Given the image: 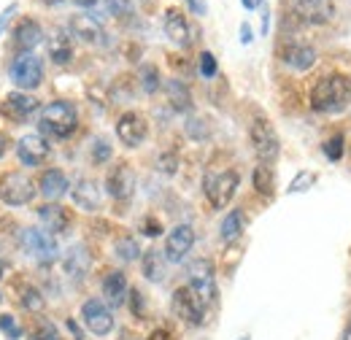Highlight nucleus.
I'll return each instance as SVG.
<instances>
[{"label": "nucleus", "mask_w": 351, "mask_h": 340, "mask_svg": "<svg viewBox=\"0 0 351 340\" xmlns=\"http://www.w3.org/2000/svg\"><path fill=\"white\" fill-rule=\"evenodd\" d=\"M351 103V79L343 73L324 76L311 89V108L319 114H341Z\"/></svg>", "instance_id": "1"}, {"label": "nucleus", "mask_w": 351, "mask_h": 340, "mask_svg": "<svg viewBox=\"0 0 351 340\" xmlns=\"http://www.w3.org/2000/svg\"><path fill=\"white\" fill-rule=\"evenodd\" d=\"M79 127V114L73 103L68 100H54L41 108V130L49 132L51 138H68Z\"/></svg>", "instance_id": "2"}, {"label": "nucleus", "mask_w": 351, "mask_h": 340, "mask_svg": "<svg viewBox=\"0 0 351 340\" xmlns=\"http://www.w3.org/2000/svg\"><path fill=\"white\" fill-rule=\"evenodd\" d=\"M36 197V184L25 173H5L0 178V200L5 206H27Z\"/></svg>", "instance_id": "3"}, {"label": "nucleus", "mask_w": 351, "mask_h": 340, "mask_svg": "<svg viewBox=\"0 0 351 340\" xmlns=\"http://www.w3.org/2000/svg\"><path fill=\"white\" fill-rule=\"evenodd\" d=\"M249 138H252V146H254V154L263 160V165L273 162L278 157V135L273 125L265 119V117H257L249 127Z\"/></svg>", "instance_id": "4"}, {"label": "nucleus", "mask_w": 351, "mask_h": 340, "mask_svg": "<svg viewBox=\"0 0 351 340\" xmlns=\"http://www.w3.org/2000/svg\"><path fill=\"white\" fill-rule=\"evenodd\" d=\"M241 184V175L235 170H224V173H217V175H206V197L211 200L214 208H224L230 206L235 189Z\"/></svg>", "instance_id": "5"}, {"label": "nucleus", "mask_w": 351, "mask_h": 340, "mask_svg": "<svg viewBox=\"0 0 351 340\" xmlns=\"http://www.w3.org/2000/svg\"><path fill=\"white\" fill-rule=\"evenodd\" d=\"M206 302L197 298L189 287H181L173 292V313L189 327H200L203 319H206Z\"/></svg>", "instance_id": "6"}, {"label": "nucleus", "mask_w": 351, "mask_h": 340, "mask_svg": "<svg viewBox=\"0 0 351 340\" xmlns=\"http://www.w3.org/2000/svg\"><path fill=\"white\" fill-rule=\"evenodd\" d=\"M189 289L211 305L217 300V281H214V265L208 259H197L189 265Z\"/></svg>", "instance_id": "7"}, {"label": "nucleus", "mask_w": 351, "mask_h": 340, "mask_svg": "<svg viewBox=\"0 0 351 340\" xmlns=\"http://www.w3.org/2000/svg\"><path fill=\"white\" fill-rule=\"evenodd\" d=\"M11 79H14V84L22 86V89L41 86V82H44V65H41V60L36 54H30V51L22 54V57H16L14 65H11Z\"/></svg>", "instance_id": "8"}, {"label": "nucleus", "mask_w": 351, "mask_h": 340, "mask_svg": "<svg viewBox=\"0 0 351 340\" xmlns=\"http://www.w3.org/2000/svg\"><path fill=\"white\" fill-rule=\"evenodd\" d=\"M22 249L27 252V254L33 256V259H38V262H54L57 259V241L51 238V232H44V230H36V227H30V230H25L22 232Z\"/></svg>", "instance_id": "9"}, {"label": "nucleus", "mask_w": 351, "mask_h": 340, "mask_svg": "<svg viewBox=\"0 0 351 340\" xmlns=\"http://www.w3.org/2000/svg\"><path fill=\"white\" fill-rule=\"evenodd\" d=\"M82 319H84L89 332H95V335H108L114 330V316H111V311L100 300H87L84 302Z\"/></svg>", "instance_id": "10"}, {"label": "nucleus", "mask_w": 351, "mask_h": 340, "mask_svg": "<svg viewBox=\"0 0 351 340\" xmlns=\"http://www.w3.org/2000/svg\"><path fill=\"white\" fill-rule=\"evenodd\" d=\"M295 14L306 25H327L335 16V3L332 0H298Z\"/></svg>", "instance_id": "11"}, {"label": "nucleus", "mask_w": 351, "mask_h": 340, "mask_svg": "<svg viewBox=\"0 0 351 340\" xmlns=\"http://www.w3.org/2000/svg\"><path fill=\"white\" fill-rule=\"evenodd\" d=\"M146 119L141 117V114H135V111H128V114H122L119 117V122H117V135H119V141L125 143V146H141L143 141H146Z\"/></svg>", "instance_id": "12"}, {"label": "nucleus", "mask_w": 351, "mask_h": 340, "mask_svg": "<svg viewBox=\"0 0 351 340\" xmlns=\"http://www.w3.org/2000/svg\"><path fill=\"white\" fill-rule=\"evenodd\" d=\"M106 189L114 200H130L132 192H135V170L125 162L111 168L108 178H106Z\"/></svg>", "instance_id": "13"}, {"label": "nucleus", "mask_w": 351, "mask_h": 340, "mask_svg": "<svg viewBox=\"0 0 351 340\" xmlns=\"http://www.w3.org/2000/svg\"><path fill=\"white\" fill-rule=\"evenodd\" d=\"M195 246V230L189 224H178L168 232L165 241V259L168 262H181L184 256L189 254V249Z\"/></svg>", "instance_id": "14"}, {"label": "nucleus", "mask_w": 351, "mask_h": 340, "mask_svg": "<svg viewBox=\"0 0 351 340\" xmlns=\"http://www.w3.org/2000/svg\"><path fill=\"white\" fill-rule=\"evenodd\" d=\"M16 154H19L22 165L36 168V165H41L49 157V141H46L44 135H38V132H30V135H25L16 143Z\"/></svg>", "instance_id": "15"}, {"label": "nucleus", "mask_w": 351, "mask_h": 340, "mask_svg": "<svg viewBox=\"0 0 351 340\" xmlns=\"http://www.w3.org/2000/svg\"><path fill=\"white\" fill-rule=\"evenodd\" d=\"M281 60L284 65H289L292 71H308L316 62V49L306 46V43H287L281 49Z\"/></svg>", "instance_id": "16"}, {"label": "nucleus", "mask_w": 351, "mask_h": 340, "mask_svg": "<svg viewBox=\"0 0 351 340\" xmlns=\"http://www.w3.org/2000/svg\"><path fill=\"white\" fill-rule=\"evenodd\" d=\"M71 33H73V38H79V41L84 43H100L103 41V25L92 16V14H76L73 19H71Z\"/></svg>", "instance_id": "17"}, {"label": "nucleus", "mask_w": 351, "mask_h": 340, "mask_svg": "<svg viewBox=\"0 0 351 340\" xmlns=\"http://www.w3.org/2000/svg\"><path fill=\"white\" fill-rule=\"evenodd\" d=\"M162 27H165V36L173 43H178V46H186V43L192 41L189 22H186V16H184L181 11H176V8H168V11H165Z\"/></svg>", "instance_id": "18"}, {"label": "nucleus", "mask_w": 351, "mask_h": 340, "mask_svg": "<svg viewBox=\"0 0 351 340\" xmlns=\"http://www.w3.org/2000/svg\"><path fill=\"white\" fill-rule=\"evenodd\" d=\"M73 203L84 211H97L100 208V186L92 178H79L73 184Z\"/></svg>", "instance_id": "19"}, {"label": "nucleus", "mask_w": 351, "mask_h": 340, "mask_svg": "<svg viewBox=\"0 0 351 340\" xmlns=\"http://www.w3.org/2000/svg\"><path fill=\"white\" fill-rule=\"evenodd\" d=\"M3 111H5L8 117H14V119H27L30 114L38 111V100L30 97V95H25V92H11V95L5 97Z\"/></svg>", "instance_id": "20"}, {"label": "nucleus", "mask_w": 351, "mask_h": 340, "mask_svg": "<svg viewBox=\"0 0 351 340\" xmlns=\"http://www.w3.org/2000/svg\"><path fill=\"white\" fill-rule=\"evenodd\" d=\"M103 298L108 300V305H114V308L125 305V300H128V278H125V273L114 270V273H108L103 278Z\"/></svg>", "instance_id": "21"}, {"label": "nucleus", "mask_w": 351, "mask_h": 340, "mask_svg": "<svg viewBox=\"0 0 351 340\" xmlns=\"http://www.w3.org/2000/svg\"><path fill=\"white\" fill-rule=\"evenodd\" d=\"M62 265H65V273L71 276V278H84L89 273V267H92V256H89L87 246H73L68 254H65V259H62Z\"/></svg>", "instance_id": "22"}, {"label": "nucleus", "mask_w": 351, "mask_h": 340, "mask_svg": "<svg viewBox=\"0 0 351 340\" xmlns=\"http://www.w3.org/2000/svg\"><path fill=\"white\" fill-rule=\"evenodd\" d=\"M38 219L49 232H65L71 227V211H65L57 203H49L44 208H38Z\"/></svg>", "instance_id": "23"}, {"label": "nucleus", "mask_w": 351, "mask_h": 340, "mask_svg": "<svg viewBox=\"0 0 351 340\" xmlns=\"http://www.w3.org/2000/svg\"><path fill=\"white\" fill-rule=\"evenodd\" d=\"M38 186H41V195H44L46 200H60L71 186H68V178H65V173L62 170H46L44 175H41V181H38Z\"/></svg>", "instance_id": "24"}, {"label": "nucleus", "mask_w": 351, "mask_h": 340, "mask_svg": "<svg viewBox=\"0 0 351 340\" xmlns=\"http://www.w3.org/2000/svg\"><path fill=\"white\" fill-rule=\"evenodd\" d=\"M41 38H44V30H41V25H38V22H33V19L19 22V27L14 30V43H16L22 51L36 49V46L41 43Z\"/></svg>", "instance_id": "25"}, {"label": "nucleus", "mask_w": 351, "mask_h": 340, "mask_svg": "<svg viewBox=\"0 0 351 340\" xmlns=\"http://www.w3.org/2000/svg\"><path fill=\"white\" fill-rule=\"evenodd\" d=\"M168 100H171V106H173L176 111H189L192 108V95H189V86L184 84V82H178V79H171L168 84Z\"/></svg>", "instance_id": "26"}, {"label": "nucleus", "mask_w": 351, "mask_h": 340, "mask_svg": "<svg viewBox=\"0 0 351 340\" xmlns=\"http://www.w3.org/2000/svg\"><path fill=\"white\" fill-rule=\"evenodd\" d=\"M243 227H246L243 211H230L227 216H224V221H221V227H219L221 241H224V243L238 241V238H241V232H243Z\"/></svg>", "instance_id": "27"}, {"label": "nucleus", "mask_w": 351, "mask_h": 340, "mask_svg": "<svg viewBox=\"0 0 351 340\" xmlns=\"http://www.w3.org/2000/svg\"><path fill=\"white\" fill-rule=\"evenodd\" d=\"M143 276L149 278V281H154V284H160L162 278H165V254H160V252H146L143 254Z\"/></svg>", "instance_id": "28"}, {"label": "nucleus", "mask_w": 351, "mask_h": 340, "mask_svg": "<svg viewBox=\"0 0 351 340\" xmlns=\"http://www.w3.org/2000/svg\"><path fill=\"white\" fill-rule=\"evenodd\" d=\"M49 54H51V60L57 65H68L71 57H73V43H71V38L65 33H54V38L49 43Z\"/></svg>", "instance_id": "29"}, {"label": "nucleus", "mask_w": 351, "mask_h": 340, "mask_svg": "<svg viewBox=\"0 0 351 340\" xmlns=\"http://www.w3.org/2000/svg\"><path fill=\"white\" fill-rule=\"evenodd\" d=\"M252 184H254V189H257L263 197H270L273 189H276V175H273V170L267 168V165H260V168H254Z\"/></svg>", "instance_id": "30"}, {"label": "nucleus", "mask_w": 351, "mask_h": 340, "mask_svg": "<svg viewBox=\"0 0 351 340\" xmlns=\"http://www.w3.org/2000/svg\"><path fill=\"white\" fill-rule=\"evenodd\" d=\"M19 302L27 308V311H44L46 300L41 298V292L36 289V287H30V284H19Z\"/></svg>", "instance_id": "31"}, {"label": "nucleus", "mask_w": 351, "mask_h": 340, "mask_svg": "<svg viewBox=\"0 0 351 340\" xmlns=\"http://www.w3.org/2000/svg\"><path fill=\"white\" fill-rule=\"evenodd\" d=\"M114 252H117L119 259L132 262V259H138V254H141V246H138V241H135V238L125 235V238H119V241L114 243Z\"/></svg>", "instance_id": "32"}, {"label": "nucleus", "mask_w": 351, "mask_h": 340, "mask_svg": "<svg viewBox=\"0 0 351 340\" xmlns=\"http://www.w3.org/2000/svg\"><path fill=\"white\" fill-rule=\"evenodd\" d=\"M33 340H62V335H60V330L51 321L38 319L36 327H33Z\"/></svg>", "instance_id": "33"}, {"label": "nucleus", "mask_w": 351, "mask_h": 340, "mask_svg": "<svg viewBox=\"0 0 351 340\" xmlns=\"http://www.w3.org/2000/svg\"><path fill=\"white\" fill-rule=\"evenodd\" d=\"M141 86H143V92H157L160 89V71L154 68V65H143L141 68Z\"/></svg>", "instance_id": "34"}, {"label": "nucleus", "mask_w": 351, "mask_h": 340, "mask_svg": "<svg viewBox=\"0 0 351 340\" xmlns=\"http://www.w3.org/2000/svg\"><path fill=\"white\" fill-rule=\"evenodd\" d=\"M322 151H324V157H327V160L338 162V160L343 157V135H332L330 141H324Z\"/></svg>", "instance_id": "35"}, {"label": "nucleus", "mask_w": 351, "mask_h": 340, "mask_svg": "<svg viewBox=\"0 0 351 340\" xmlns=\"http://www.w3.org/2000/svg\"><path fill=\"white\" fill-rule=\"evenodd\" d=\"M0 332H3L8 340L22 338V327H19V324H16V319H14V316H8V313H3V316H0Z\"/></svg>", "instance_id": "36"}, {"label": "nucleus", "mask_w": 351, "mask_h": 340, "mask_svg": "<svg viewBox=\"0 0 351 340\" xmlns=\"http://www.w3.org/2000/svg\"><path fill=\"white\" fill-rule=\"evenodd\" d=\"M92 160H95L97 165H103V162H108V160H111V146H108V141L97 138V141L92 143Z\"/></svg>", "instance_id": "37"}, {"label": "nucleus", "mask_w": 351, "mask_h": 340, "mask_svg": "<svg viewBox=\"0 0 351 340\" xmlns=\"http://www.w3.org/2000/svg\"><path fill=\"white\" fill-rule=\"evenodd\" d=\"M200 73H203L206 79H214V76H217V57H214L211 51H203V54H200Z\"/></svg>", "instance_id": "38"}, {"label": "nucleus", "mask_w": 351, "mask_h": 340, "mask_svg": "<svg viewBox=\"0 0 351 340\" xmlns=\"http://www.w3.org/2000/svg\"><path fill=\"white\" fill-rule=\"evenodd\" d=\"M108 11H111L114 16H130L132 0H108Z\"/></svg>", "instance_id": "39"}, {"label": "nucleus", "mask_w": 351, "mask_h": 340, "mask_svg": "<svg viewBox=\"0 0 351 340\" xmlns=\"http://www.w3.org/2000/svg\"><path fill=\"white\" fill-rule=\"evenodd\" d=\"M313 181H316V175H313V173H300V175L292 181L289 192H306L308 186H313Z\"/></svg>", "instance_id": "40"}, {"label": "nucleus", "mask_w": 351, "mask_h": 340, "mask_svg": "<svg viewBox=\"0 0 351 340\" xmlns=\"http://www.w3.org/2000/svg\"><path fill=\"white\" fill-rule=\"evenodd\" d=\"M141 230H143V235H149V238H157V235L162 232V224H160L157 219H143V221H141Z\"/></svg>", "instance_id": "41"}, {"label": "nucleus", "mask_w": 351, "mask_h": 340, "mask_svg": "<svg viewBox=\"0 0 351 340\" xmlns=\"http://www.w3.org/2000/svg\"><path fill=\"white\" fill-rule=\"evenodd\" d=\"M200 125H203V122H200V119H192V122H186V132H189V135H192V138H197V141H200V138H206V135H208V130H200Z\"/></svg>", "instance_id": "42"}, {"label": "nucleus", "mask_w": 351, "mask_h": 340, "mask_svg": "<svg viewBox=\"0 0 351 340\" xmlns=\"http://www.w3.org/2000/svg\"><path fill=\"white\" fill-rule=\"evenodd\" d=\"M130 305H132V313H135V316H143V295H141L138 289H132L130 292Z\"/></svg>", "instance_id": "43"}, {"label": "nucleus", "mask_w": 351, "mask_h": 340, "mask_svg": "<svg viewBox=\"0 0 351 340\" xmlns=\"http://www.w3.org/2000/svg\"><path fill=\"white\" fill-rule=\"evenodd\" d=\"M160 170H162V173H176V157L173 154L160 160Z\"/></svg>", "instance_id": "44"}, {"label": "nucleus", "mask_w": 351, "mask_h": 340, "mask_svg": "<svg viewBox=\"0 0 351 340\" xmlns=\"http://www.w3.org/2000/svg\"><path fill=\"white\" fill-rule=\"evenodd\" d=\"M14 11H16V3H14V5H8V8H5L3 14H0V33L5 30V25H8V19L14 16Z\"/></svg>", "instance_id": "45"}, {"label": "nucleus", "mask_w": 351, "mask_h": 340, "mask_svg": "<svg viewBox=\"0 0 351 340\" xmlns=\"http://www.w3.org/2000/svg\"><path fill=\"white\" fill-rule=\"evenodd\" d=\"M186 3H189V8H192L197 16H203V14H206V3H203V0H186Z\"/></svg>", "instance_id": "46"}, {"label": "nucleus", "mask_w": 351, "mask_h": 340, "mask_svg": "<svg viewBox=\"0 0 351 340\" xmlns=\"http://www.w3.org/2000/svg\"><path fill=\"white\" fill-rule=\"evenodd\" d=\"M149 340H173V338H171V332H168V330H154V332L149 335Z\"/></svg>", "instance_id": "47"}, {"label": "nucleus", "mask_w": 351, "mask_h": 340, "mask_svg": "<svg viewBox=\"0 0 351 340\" xmlns=\"http://www.w3.org/2000/svg\"><path fill=\"white\" fill-rule=\"evenodd\" d=\"M241 41L252 43V27L249 25H241Z\"/></svg>", "instance_id": "48"}, {"label": "nucleus", "mask_w": 351, "mask_h": 340, "mask_svg": "<svg viewBox=\"0 0 351 340\" xmlns=\"http://www.w3.org/2000/svg\"><path fill=\"white\" fill-rule=\"evenodd\" d=\"M68 330H71V332L76 335V340H84V335H82V330L76 327V321H73V319H68Z\"/></svg>", "instance_id": "49"}, {"label": "nucleus", "mask_w": 351, "mask_h": 340, "mask_svg": "<svg viewBox=\"0 0 351 340\" xmlns=\"http://www.w3.org/2000/svg\"><path fill=\"white\" fill-rule=\"evenodd\" d=\"M5 149H8V138H5L3 132H0V157L5 154Z\"/></svg>", "instance_id": "50"}, {"label": "nucleus", "mask_w": 351, "mask_h": 340, "mask_svg": "<svg viewBox=\"0 0 351 340\" xmlns=\"http://www.w3.org/2000/svg\"><path fill=\"white\" fill-rule=\"evenodd\" d=\"M73 3H76V5H82V8H89V5H95L97 0H73Z\"/></svg>", "instance_id": "51"}, {"label": "nucleus", "mask_w": 351, "mask_h": 340, "mask_svg": "<svg viewBox=\"0 0 351 340\" xmlns=\"http://www.w3.org/2000/svg\"><path fill=\"white\" fill-rule=\"evenodd\" d=\"M241 3H243V5H246V8H254V5H257V3H260V0H241Z\"/></svg>", "instance_id": "52"}, {"label": "nucleus", "mask_w": 351, "mask_h": 340, "mask_svg": "<svg viewBox=\"0 0 351 340\" xmlns=\"http://www.w3.org/2000/svg\"><path fill=\"white\" fill-rule=\"evenodd\" d=\"M343 340H351V324L346 327V330H343Z\"/></svg>", "instance_id": "53"}, {"label": "nucleus", "mask_w": 351, "mask_h": 340, "mask_svg": "<svg viewBox=\"0 0 351 340\" xmlns=\"http://www.w3.org/2000/svg\"><path fill=\"white\" fill-rule=\"evenodd\" d=\"M3 270H5V262H3V254H0V276H3Z\"/></svg>", "instance_id": "54"}, {"label": "nucleus", "mask_w": 351, "mask_h": 340, "mask_svg": "<svg viewBox=\"0 0 351 340\" xmlns=\"http://www.w3.org/2000/svg\"><path fill=\"white\" fill-rule=\"evenodd\" d=\"M44 3H51V5H57V3H62V0H44Z\"/></svg>", "instance_id": "55"}, {"label": "nucleus", "mask_w": 351, "mask_h": 340, "mask_svg": "<svg viewBox=\"0 0 351 340\" xmlns=\"http://www.w3.org/2000/svg\"><path fill=\"white\" fill-rule=\"evenodd\" d=\"M0 300H3V298H0Z\"/></svg>", "instance_id": "56"}]
</instances>
